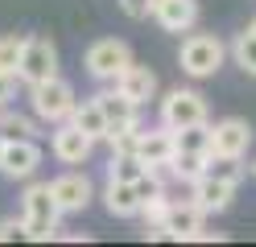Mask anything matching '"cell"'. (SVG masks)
Segmentation results:
<instances>
[{
    "instance_id": "cell-1",
    "label": "cell",
    "mask_w": 256,
    "mask_h": 247,
    "mask_svg": "<svg viewBox=\"0 0 256 247\" xmlns=\"http://www.w3.org/2000/svg\"><path fill=\"white\" fill-rule=\"evenodd\" d=\"M21 206H25V231H29V239L46 243V239H54V235H58L62 206H58V198H54V186H50V181H34V186L25 190Z\"/></svg>"
},
{
    "instance_id": "cell-2",
    "label": "cell",
    "mask_w": 256,
    "mask_h": 247,
    "mask_svg": "<svg viewBox=\"0 0 256 247\" xmlns=\"http://www.w3.org/2000/svg\"><path fill=\"white\" fill-rule=\"evenodd\" d=\"M29 107H34V115L42 124H62V120H70L74 107H78V99H74V87L66 78H46V82H34L29 87Z\"/></svg>"
},
{
    "instance_id": "cell-3",
    "label": "cell",
    "mask_w": 256,
    "mask_h": 247,
    "mask_svg": "<svg viewBox=\"0 0 256 247\" xmlns=\"http://www.w3.org/2000/svg\"><path fill=\"white\" fill-rule=\"evenodd\" d=\"M83 66H87V74H91V78H100V82H116V78L128 70V66H132V49H128V41H120V37H100V41H91V45H87Z\"/></svg>"
},
{
    "instance_id": "cell-4",
    "label": "cell",
    "mask_w": 256,
    "mask_h": 247,
    "mask_svg": "<svg viewBox=\"0 0 256 247\" xmlns=\"http://www.w3.org/2000/svg\"><path fill=\"white\" fill-rule=\"evenodd\" d=\"M223 58H228V45L219 37H211V33H190V37H182L178 62H182V70L190 78H211L223 66Z\"/></svg>"
},
{
    "instance_id": "cell-5",
    "label": "cell",
    "mask_w": 256,
    "mask_h": 247,
    "mask_svg": "<svg viewBox=\"0 0 256 247\" xmlns=\"http://www.w3.org/2000/svg\"><path fill=\"white\" fill-rule=\"evenodd\" d=\"M162 124L166 128H190V124H206V99L198 91H186V87H174L162 99Z\"/></svg>"
},
{
    "instance_id": "cell-6",
    "label": "cell",
    "mask_w": 256,
    "mask_h": 247,
    "mask_svg": "<svg viewBox=\"0 0 256 247\" xmlns=\"http://www.w3.org/2000/svg\"><path fill=\"white\" fill-rule=\"evenodd\" d=\"M54 74H58V49H54V41L50 37H29L17 78L25 82V87H34V82H46Z\"/></svg>"
},
{
    "instance_id": "cell-7",
    "label": "cell",
    "mask_w": 256,
    "mask_h": 247,
    "mask_svg": "<svg viewBox=\"0 0 256 247\" xmlns=\"http://www.w3.org/2000/svg\"><path fill=\"white\" fill-rule=\"evenodd\" d=\"M91 148H95V140H91V136H87V132L78 128L74 120H62V124H54L50 153H54L62 165H83V161L91 157Z\"/></svg>"
},
{
    "instance_id": "cell-8",
    "label": "cell",
    "mask_w": 256,
    "mask_h": 247,
    "mask_svg": "<svg viewBox=\"0 0 256 247\" xmlns=\"http://www.w3.org/2000/svg\"><path fill=\"white\" fill-rule=\"evenodd\" d=\"M38 165H42L38 140H8V144H4V157H0V173H4V177L25 181V177L38 173Z\"/></svg>"
},
{
    "instance_id": "cell-9",
    "label": "cell",
    "mask_w": 256,
    "mask_h": 247,
    "mask_svg": "<svg viewBox=\"0 0 256 247\" xmlns=\"http://www.w3.org/2000/svg\"><path fill=\"white\" fill-rule=\"evenodd\" d=\"M153 21L166 33H194L198 0H153Z\"/></svg>"
},
{
    "instance_id": "cell-10",
    "label": "cell",
    "mask_w": 256,
    "mask_h": 247,
    "mask_svg": "<svg viewBox=\"0 0 256 247\" xmlns=\"http://www.w3.org/2000/svg\"><path fill=\"white\" fill-rule=\"evenodd\" d=\"M211 128H215V153H223V157H244L248 153V144H252V124L248 120L228 115V120H219Z\"/></svg>"
},
{
    "instance_id": "cell-11",
    "label": "cell",
    "mask_w": 256,
    "mask_h": 247,
    "mask_svg": "<svg viewBox=\"0 0 256 247\" xmlns=\"http://www.w3.org/2000/svg\"><path fill=\"white\" fill-rule=\"evenodd\" d=\"M190 198L206 210V214H219V210H228L232 206V198H236V181H219L211 173H202L194 181V190H190Z\"/></svg>"
},
{
    "instance_id": "cell-12",
    "label": "cell",
    "mask_w": 256,
    "mask_h": 247,
    "mask_svg": "<svg viewBox=\"0 0 256 247\" xmlns=\"http://www.w3.org/2000/svg\"><path fill=\"white\" fill-rule=\"evenodd\" d=\"M50 186H54V198H58L62 214H78V210H87V202H91V181H87L83 173H62V177L50 181Z\"/></svg>"
},
{
    "instance_id": "cell-13",
    "label": "cell",
    "mask_w": 256,
    "mask_h": 247,
    "mask_svg": "<svg viewBox=\"0 0 256 247\" xmlns=\"http://www.w3.org/2000/svg\"><path fill=\"white\" fill-rule=\"evenodd\" d=\"M202 214L206 210L194 202V198H190V202H174L162 227L170 231V239H194L198 231H202Z\"/></svg>"
},
{
    "instance_id": "cell-14",
    "label": "cell",
    "mask_w": 256,
    "mask_h": 247,
    "mask_svg": "<svg viewBox=\"0 0 256 247\" xmlns=\"http://www.w3.org/2000/svg\"><path fill=\"white\" fill-rule=\"evenodd\" d=\"M174 153H178V136H174V128H153V132H140V148H136V157L145 161V165H166L174 161Z\"/></svg>"
},
{
    "instance_id": "cell-15",
    "label": "cell",
    "mask_w": 256,
    "mask_h": 247,
    "mask_svg": "<svg viewBox=\"0 0 256 247\" xmlns=\"http://www.w3.org/2000/svg\"><path fill=\"white\" fill-rule=\"evenodd\" d=\"M104 202H108V214H116V219H132V214H140L145 198H140L136 181H112V177H108Z\"/></svg>"
},
{
    "instance_id": "cell-16",
    "label": "cell",
    "mask_w": 256,
    "mask_h": 247,
    "mask_svg": "<svg viewBox=\"0 0 256 247\" xmlns=\"http://www.w3.org/2000/svg\"><path fill=\"white\" fill-rule=\"evenodd\" d=\"M95 99H100V107H104V115H108L112 124H136L140 120V103H136V99H128L116 82H112L108 91H100Z\"/></svg>"
},
{
    "instance_id": "cell-17",
    "label": "cell",
    "mask_w": 256,
    "mask_h": 247,
    "mask_svg": "<svg viewBox=\"0 0 256 247\" xmlns=\"http://www.w3.org/2000/svg\"><path fill=\"white\" fill-rule=\"evenodd\" d=\"M116 87L128 95V99H136V103H149V99L157 95V74L149 70V66H128V70L116 78Z\"/></svg>"
},
{
    "instance_id": "cell-18",
    "label": "cell",
    "mask_w": 256,
    "mask_h": 247,
    "mask_svg": "<svg viewBox=\"0 0 256 247\" xmlns=\"http://www.w3.org/2000/svg\"><path fill=\"white\" fill-rule=\"evenodd\" d=\"M70 120L83 128L91 140H104V136H108V128H112V120L104 115V107H100V99H95V95H91V99H83V103L74 107V115H70Z\"/></svg>"
},
{
    "instance_id": "cell-19",
    "label": "cell",
    "mask_w": 256,
    "mask_h": 247,
    "mask_svg": "<svg viewBox=\"0 0 256 247\" xmlns=\"http://www.w3.org/2000/svg\"><path fill=\"white\" fill-rule=\"evenodd\" d=\"M178 136V148L182 153H215V128L211 124H190V128H178L174 132Z\"/></svg>"
},
{
    "instance_id": "cell-20",
    "label": "cell",
    "mask_w": 256,
    "mask_h": 247,
    "mask_svg": "<svg viewBox=\"0 0 256 247\" xmlns=\"http://www.w3.org/2000/svg\"><path fill=\"white\" fill-rule=\"evenodd\" d=\"M0 136H4V140H34L38 128H34V120H29V115L0 107Z\"/></svg>"
},
{
    "instance_id": "cell-21",
    "label": "cell",
    "mask_w": 256,
    "mask_h": 247,
    "mask_svg": "<svg viewBox=\"0 0 256 247\" xmlns=\"http://www.w3.org/2000/svg\"><path fill=\"white\" fill-rule=\"evenodd\" d=\"M206 161H211L206 153H182V148H178L170 165H174V177H178V181H190V186H194V181L206 173Z\"/></svg>"
},
{
    "instance_id": "cell-22",
    "label": "cell",
    "mask_w": 256,
    "mask_h": 247,
    "mask_svg": "<svg viewBox=\"0 0 256 247\" xmlns=\"http://www.w3.org/2000/svg\"><path fill=\"white\" fill-rule=\"evenodd\" d=\"M145 173H149V165L140 157H112L108 161V177L112 181H140Z\"/></svg>"
},
{
    "instance_id": "cell-23",
    "label": "cell",
    "mask_w": 256,
    "mask_h": 247,
    "mask_svg": "<svg viewBox=\"0 0 256 247\" xmlns=\"http://www.w3.org/2000/svg\"><path fill=\"white\" fill-rule=\"evenodd\" d=\"M206 173L219 177V181H236L244 177V165H240V157H223V153H211V161H206Z\"/></svg>"
},
{
    "instance_id": "cell-24",
    "label": "cell",
    "mask_w": 256,
    "mask_h": 247,
    "mask_svg": "<svg viewBox=\"0 0 256 247\" xmlns=\"http://www.w3.org/2000/svg\"><path fill=\"white\" fill-rule=\"evenodd\" d=\"M25 41H29V37H0V70H4V74H17V70H21Z\"/></svg>"
},
{
    "instance_id": "cell-25",
    "label": "cell",
    "mask_w": 256,
    "mask_h": 247,
    "mask_svg": "<svg viewBox=\"0 0 256 247\" xmlns=\"http://www.w3.org/2000/svg\"><path fill=\"white\" fill-rule=\"evenodd\" d=\"M232 58L244 66L248 74H256V33L248 29V33H240V37L232 41Z\"/></svg>"
},
{
    "instance_id": "cell-26",
    "label": "cell",
    "mask_w": 256,
    "mask_h": 247,
    "mask_svg": "<svg viewBox=\"0 0 256 247\" xmlns=\"http://www.w3.org/2000/svg\"><path fill=\"white\" fill-rule=\"evenodd\" d=\"M170 198H166V190L162 194H153V198H145V206H140V219H145V227H162L166 223V214H170Z\"/></svg>"
},
{
    "instance_id": "cell-27",
    "label": "cell",
    "mask_w": 256,
    "mask_h": 247,
    "mask_svg": "<svg viewBox=\"0 0 256 247\" xmlns=\"http://www.w3.org/2000/svg\"><path fill=\"white\" fill-rule=\"evenodd\" d=\"M12 239H29V231H25V219H4L0 223V243H12Z\"/></svg>"
},
{
    "instance_id": "cell-28",
    "label": "cell",
    "mask_w": 256,
    "mask_h": 247,
    "mask_svg": "<svg viewBox=\"0 0 256 247\" xmlns=\"http://www.w3.org/2000/svg\"><path fill=\"white\" fill-rule=\"evenodd\" d=\"M120 8L132 16V21H145V16H153V0H120Z\"/></svg>"
},
{
    "instance_id": "cell-29",
    "label": "cell",
    "mask_w": 256,
    "mask_h": 247,
    "mask_svg": "<svg viewBox=\"0 0 256 247\" xmlns=\"http://www.w3.org/2000/svg\"><path fill=\"white\" fill-rule=\"evenodd\" d=\"M17 74H4V70H0V107H8V99H12V91H17Z\"/></svg>"
},
{
    "instance_id": "cell-30",
    "label": "cell",
    "mask_w": 256,
    "mask_h": 247,
    "mask_svg": "<svg viewBox=\"0 0 256 247\" xmlns=\"http://www.w3.org/2000/svg\"><path fill=\"white\" fill-rule=\"evenodd\" d=\"M4 144H8V140H4V136H0V157H4Z\"/></svg>"
},
{
    "instance_id": "cell-31",
    "label": "cell",
    "mask_w": 256,
    "mask_h": 247,
    "mask_svg": "<svg viewBox=\"0 0 256 247\" xmlns=\"http://www.w3.org/2000/svg\"><path fill=\"white\" fill-rule=\"evenodd\" d=\"M252 177H256V161H252Z\"/></svg>"
},
{
    "instance_id": "cell-32",
    "label": "cell",
    "mask_w": 256,
    "mask_h": 247,
    "mask_svg": "<svg viewBox=\"0 0 256 247\" xmlns=\"http://www.w3.org/2000/svg\"><path fill=\"white\" fill-rule=\"evenodd\" d=\"M248 29H252V33H256V21H252V25H248Z\"/></svg>"
}]
</instances>
